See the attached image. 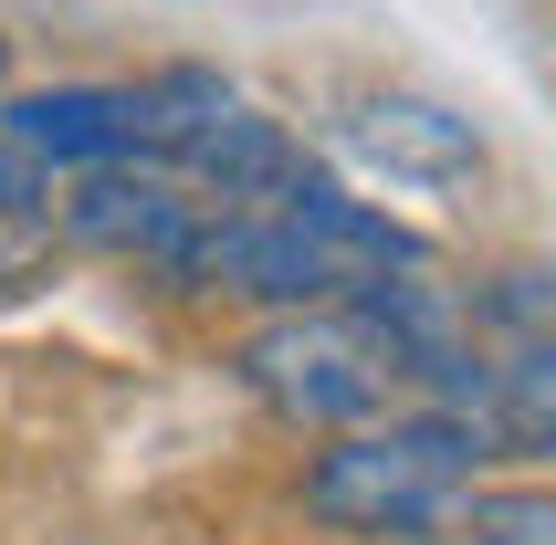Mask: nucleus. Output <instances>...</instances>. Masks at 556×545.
Wrapping results in <instances>:
<instances>
[{"instance_id": "1", "label": "nucleus", "mask_w": 556, "mask_h": 545, "mask_svg": "<svg viewBox=\"0 0 556 545\" xmlns=\"http://www.w3.org/2000/svg\"><path fill=\"white\" fill-rule=\"evenodd\" d=\"M494 461V430L472 409H409V420H346L337 452H315L305 472V515L326 535H368V545H431L472 515Z\"/></svg>"}, {"instance_id": "2", "label": "nucleus", "mask_w": 556, "mask_h": 545, "mask_svg": "<svg viewBox=\"0 0 556 545\" xmlns=\"http://www.w3.org/2000/svg\"><path fill=\"white\" fill-rule=\"evenodd\" d=\"M242 378L274 398L283 420L346 430V420L400 409L409 357H400V335H389V315L368 294H346V304H283L274 326L242 346Z\"/></svg>"}, {"instance_id": "3", "label": "nucleus", "mask_w": 556, "mask_h": 545, "mask_svg": "<svg viewBox=\"0 0 556 545\" xmlns=\"http://www.w3.org/2000/svg\"><path fill=\"white\" fill-rule=\"evenodd\" d=\"M337 148L357 168H378L389 189H472L483 179V137L472 116L431 105V94H357L337 126Z\"/></svg>"}, {"instance_id": "4", "label": "nucleus", "mask_w": 556, "mask_h": 545, "mask_svg": "<svg viewBox=\"0 0 556 545\" xmlns=\"http://www.w3.org/2000/svg\"><path fill=\"white\" fill-rule=\"evenodd\" d=\"M0 137L42 168H126L148 157V85H42L0 105Z\"/></svg>"}, {"instance_id": "5", "label": "nucleus", "mask_w": 556, "mask_h": 545, "mask_svg": "<svg viewBox=\"0 0 556 545\" xmlns=\"http://www.w3.org/2000/svg\"><path fill=\"white\" fill-rule=\"evenodd\" d=\"M483 430L494 452L556 461V335H504L483 367Z\"/></svg>"}, {"instance_id": "6", "label": "nucleus", "mask_w": 556, "mask_h": 545, "mask_svg": "<svg viewBox=\"0 0 556 545\" xmlns=\"http://www.w3.org/2000/svg\"><path fill=\"white\" fill-rule=\"evenodd\" d=\"M472 545H556V493H472Z\"/></svg>"}, {"instance_id": "7", "label": "nucleus", "mask_w": 556, "mask_h": 545, "mask_svg": "<svg viewBox=\"0 0 556 545\" xmlns=\"http://www.w3.org/2000/svg\"><path fill=\"white\" fill-rule=\"evenodd\" d=\"M31 200H42V157H22L11 137H0V220H22Z\"/></svg>"}, {"instance_id": "8", "label": "nucleus", "mask_w": 556, "mask_h": 545, "mask_svg": "<svg viewBox=\"0 0 556 545\" xmlns=\"http://www.w3.org/2000/svg\"><path fill=\"white\" fill-rule=\"evenodd\" d=\"M0 63H11V42H0Z\"/></svg>"}]
</instances>
